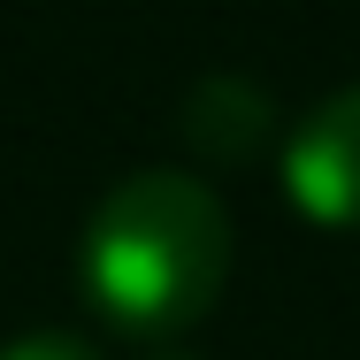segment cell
<instances>
[{
  "label": "cell",
  "mask_w": 360,
  "mask_h": 360,
  "mask_svg": "<svg viewBox=\"0 0 360 360\" xmlns=\"http://www.w3.org/2000/svg\"><path fill=\"white\" fill-rule=\"evenodd\" d=\"M0 360H100V345H84L77 330H23L0 345Z\"/></svg>",
  "instance_id": "cell-4"
},
{
  "label": "cell",
  "mask_w": 360,
  "mask_h": 360,
  "mask_svg": "<svg viewBox=\"0 0 360 360\" xmlns=\"http://www.w3.org/2000/svg\"><path fill=\"white\" fill-rule=\"evenodd\" d=\"M184 131L207 146V153H253L269 139V92L253 77H200L184 92Z\"/></svg>",
  "instance_id": "cell-3"
},
{
  "label": "cell",
  "mask_w": 360,
  "mask_h": 360,
  "mask_svg": "<svg viewBox=\"0 0 360 360\" xmlns=\"http://www.w3.org/2000/svg\"><path fill=\"white\" fill-rule=\"evenodd\" d=\"M284 192L299 215L360 230V84L330 92L284 139Z\"/></svg>",
  "instance_id": "cell-2"
},
{
  "label": "cell",
  "mask_w": 360,
  "mask_h": 360,
  "mask_svg": "<svg viewBox=\"0 0 360 360\" xmlns=\"http://www.w3.org/2000/svg\"><path fill=\"white\" fill-rule=\"evenodd\" d=\"M77 276L115 330L176 338L184 322L215 307L222 276H230V215L200 176L139 169L84 215Z\"/></svg>",
  "instance_id": "cell-1"
},
{
  "label": "cell",
  "mask_w": 360,
  "mask_h": 360,
  "mask_svg": "<svg viewBox=\"0 0 360 360\" xmlns=\"http://www.w3.org/2000/svg\"><path fill=\"white\" fill-rule=\"evenodd\" d=\"M146 360H200V353H184V345H153Z\"/></svg>",
  "instance_id": "cell-5"
}]
</instances>
